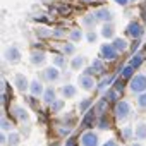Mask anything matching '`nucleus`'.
I'll use <instances>...</instances> for the list:
<instances>
[{"label": "nucleus", "instance_id": "13", "mask_svg": "<svg viewBox=\"0 0 146 146\" xmlns=\"http://www.w3.org/2000/svg\"><path fill=\"white\" fill-rule=\"evenodd\" d=\"M11 112H12V115H14L17 120H28V112H26V108H23V107L14 105V107L11 108Z\"/></svg>", "mask_w": 146, "mask_h": 146}, {"label": "nucleus", "instance_id": "27", "mask_svg": "<svg viewBox=\"0 0 146 146\" xmlns=\"http://www.w3.org/2000/svg\"><path fill=\"white\" fill-rule=\"evenodd\" d=\"M98 127L100 129H110V120H108V117L107 115H102L100 119H98Z\"/></svg>", "mask_w": 146, "mask_h": 146}, {"label": "nucleus", "instance_id": "23", "mask_svg": "<svg viewBox=\"0 0 146 146\" xmlns=\"http://www.w3.org/2000/svg\"><path fill=\"white\" fill-rule=\"evenodd\" d=\"M143 62H144V55L143 53H134V57H132V60H131L129 65H132L134 69H137V67H141Z\"/></svg>", "mask_w": 146, "mask_h": 146}, {"label": "nucleus", "instance_id": "6", "mask_svg": "<svg viewBox=\"0 0 146 146\" xmlns=\"http://www.w3.org/2000/svg\"><path fill=\"white\" fill-rule=\"evenodd\" d=\"M5 58H7V62H11V64H17L19 60H21V52H19V48L17 46H9L7 50H5Z\"/></svg>", "mask_w": 146, "mask_h": 146}, {"label": "nucleus", "instance_id": "18", "mask_svg": "<svg viewBox=\"0 0 146 146\" xmlns=\"http://www.w3.org/2000/svg\"><path fill=\"white\" fill-rule=\"evenodd\" d=\"M43 102H46V103H50V105L55 102V90H53L52 86L45 90V93H43Z\"/></svg>", "mask_w": 146, "mask_h": 146}, {"label": "nucleus", "instance_id": "44", "mask_svg": "<svg viewBox=\"0 0 146 146\" xmlns=\"http://www.w3.org/2000/svg\"><path fill=\"white\" fill-rule=\"evenodd\" d=\"M103 146H119V144H117V143H115L113 139H110V141H107V143H105Z\"/></svg>", "mask_w": 146, "mask_h": 146}, {"label": "nucleus", "instance_id": "4", "mask_svg": "<svg viewBox=\"0 0 146 146\" xmlns=\"http://www.w3.org/2000/svg\"><path fill=\"white\" fill-rule=\"evenodd\" d=\"M125 33H127V36H131V38H134V40H139L141 35H143V26H141L139 23L132 21V23H129Z\"/></svg>", "mask_w": 146, "mask_h": 146}, {"label": "nucleus", "instance_id": "14", "mask_svg": "<svg viewBox=\"0 0 146 146\" xmlns=\"http://www.w3.org/2000/svg\"><path fill=\"white\" fill-rule=\"evenodd\" d=\"M29 91H31V95H33V96H43V93H45L43 84H41L40 81H33V83H31V86H29Z\"/></svg>", "mask_w": 146, "mask_h": 146}, {"label": "nucleus", "instance_id": "41", "mask_svg": "<svg viewBox=\"0 0 146 146\" xmlns=\"http://www.w3.org/2000/svg\"><path fill=\"white\" fill-rule=\"evenodd\" d=\"M88 41H90V43L96 41V33H95V31H90V33H88Z\"/></svg>", "mask_w": 146, "mask_h": 146}, {"label": "nucleus", "instance_id": "3", "mask_svg": "<svg viewBox=\"0 0 146 146\" xmlns=\"http://www.w3.org/2000/svg\"><path fill=\"white\" fill-rule=\"evenodd\" d=\"M100 55H102V58H105V60L112 62V60H115V58H117L119 52L115 50V46H113V45L105 43V45H102V48H100Z\"/></svg>", "mask_w": 146, "mask_h": 146}, {"label": "nucleus", "instance_id": "39", "mask_svg": "<svg viewBox=\"0 0 146 146\" xmlns=\"http://www.w3.org/2000/svg\"><path fill=\"white\" fill-rule=\"evenodd\" d=\"M132 136V129L131 127H124V131H122V137L124 139H129Z\"/></svg>", "mask_w": 146, "mask_h": 146}, {"label": "nucleus", "instance_id": "37", "mask_svg": "<svg viewBox=\"0 0 146 146\" xmlns=\"http://www.w3.org/2000/svg\"><path fill=\"white\" fill-rule=\"evenodd\" d=\"M137 105L143 107V108H146V93L139 95V98H137Z\"/></svg>", "mask_w": 146, "mask_h": 146}, {"label": "nucleus", "instance_id": "9", "mask_svg": "<svg viewBox=\"0 0 146 146\" xmlns=\"http://www.w3.org/2000/svg\"><path fill=\"white\" fill-rule=\"evenodd\" d=\"M58 76H60V74H58V69H57V67H48L43 74H41V78L46 79V81H50V83H52V81H57Z\"/></svg>", "mask_w": 146, "mask_h": 146}, {"label": "nucleus", "instance_id": "21", "mask_svg": "<svg viewBox=\"0 0 146 146\" xmlns=\"http://www.w3.org/2000/svg\"><path fill=\"white\" fill-rule=\"evenodd\" d=\"M76 93H78V90L72 86V84H65V86L62 88V95H64L65 98H72V96H76Z\"/></svg>", "mask_w": 146, "mask_h": 146}, {"label": "nucleus", "instance_id": "42", "mask_svg": "<svg viewBox=\"0 0 146 146\" xmlns=\"http://www.w3.org/2000/svg\"><path fill=\"white\" fill-rule=\"evenodd\" d=\"M69 132H70V127H60V129H58V134H60V136H65V134H69Z\"/></svg>", "mask_w": 146, "mask_h": 146}, {"label": "nucleus", "instance_id": "19", "mask_svg": "<svg viewBox=\"0 0 146 146\" xmlns=\"http://www.w3.org/2000/svg\"><path fill=\"white\" fill-rule=\"evenodd\" d=\"M107 107H108V100L103 98V100L98 102V105H95V110H96V113H100V117H102V115L107 113Z\"/></svg>", "mask_w": 146, "mask_h": 146}, {"label": "nucleus", "instance_id": "20", "mask_svg": "<svg viewBox=\"0 0 146 146\" xmlns=\"http://www.w3.org/2000/svg\"><path fill=\"white\" fill-rule=\"evenodd\" d=\"M134 136L136 139H146V124H137L136 125V131H134Z\"/></svg>", "mask_w": 146, "mask_h": 146}, {"label": "nucleus", "instance_id": "33", "mask_svg": "<svg viewBox=\"0 0 146 146\" xmlns=\"http://www.w3.org/2000/svg\"><path fill=\"white\" fill-rule=\"evenodd\" d=\"M62 50H64V53H65V55H72V53L76 52V46H74V45H70V43H67V45H64V48H62Z\"/></svg>", "mask_w": 146, "mask_h": 146}, {"label": "nucleus", "instance_id": "30", "mask_svg": "<svg viewBox=\"0 0 146 146\" xmlns=\"http://www.w3.org/2000/svg\"><path fill=\"white\" fill-rule=\"evenodd\" d=\"M91 105H93L91 98H84V100H83V102L79 103V110H81V112H86V110H88V108H90Z\"/></svg>", "mask_w": 146, "mask_h": 146}, {"label": "nucleus", "instance_id": "34", "mask_svg": "<svg viewBox=\"0 0 146 146\" xmlns=\"http://www.w3.org/2000/svg\"><path fill=\"white\" fill-rule=\"evenodd\" d=\"M95 23H96V17H95V16H86V17L83 19V24H84V26H93Z\"/></svg>", "mask_w": 146, "mask_h": 146}, {"label": "nucleus", "instance_id": "43", "mask_svg": "<svg viewBox=\"0 0 146 146\" xmlns=\"http://www.w3.org/2000/svg\"><path fill=\"white\" fill-rule=\"evenodd\" d=\"M65 146H78V141H76L74 137H70V139H67V143H65Z\"/></svg>", "mask_w": 146, "mask_h": 146}, {"label": "nucleus", "instance_id": "29", "mask_svg": "<svg viewBox=\"0 0 146 146\" xmlns=\"http://www.w3.org/2000/svg\"><path fill=\"white\" fill-rule=\"evenodd\" d=\"M132 72H134V67L132 65H125L122 69V78L124 79H132Z\"/></svg>", "mask_w": 146, "mask_h": 146}, {"label": "nucleus", "instance_id": "12", "mask_svg": "<svg viewBox=\"0 0 146 146\" xmlns=\"http://www.w3.org/2000/svg\"><path fill=\"white\" fill-rule=\"evenodd\" d=\"M79 84H81V88L83 90H86V91H90V90H93L95 88V79L91 78V76H81L79 78Z\"/></svg>", "mask_w": 146, "mask_h": 146}, {"label": "nucleus", "instance_id": "1", "mask_svg": "<svg viewBox=\"0 0 146 146\" xmlns=\"http://www.w3.org/2000/svg\"><path fill=\"white\" fill-rule=\"evenodd\" d=\"M113 113H115V117H117L119 120H124V119H127L129 113H131V105H129L125 100H119V102L115 103Z\"/></svg>", "mask_w": 146, "mask_h": 146}, {"label": "nucleus", "instance_id": "35", "mask_svg": "<svg viewBox=\"0 0 146 146\" xmlns=\"http://www.w3.org/2000/svg\"><path fill=\"white\" fill-rule=\"evenodd\" d=\"M53 64H55L57 67H62V65L65 64V58H64L62 55H53Z\"/></svg>", "mask_w": 146, "mask_h": 146}, {"label": "nucleus", "instance_id": "11", "mask_svg": "<svg viewBox=\"0 0 146 146\" xmlns=\"http://www.w3.org/2000/svg\"><path fill=\"white\" fill-rule=\"evenodd\" d=\"M93 16H95L98 21H105V23H107V21H112V16H113V14H112L108 9H96Z\"/></svg>", "mask_w": 146, "mask_h": 146}, {"label": "nucleus", "instance_id": "16", "mask_svg": "<svg viewBox=\"0 0 146 146\" xmlns=\"http://www.w3.org/2000/svg\"><path fill=\"white\" fill-rule=\"evenodd\" d=\"M113 35H115V28H113V24H103V28H102V36L103 38H113Z\"/></svg>", "mask_w": 146, "mask_h": 146}, {"label": "nucleus", "instance_id": "46", "mask_svg": "<svg viewBox=\"0 0 146 146\" xmlns=\"http://www.w3.org/2000/svg\"><path fill=\"white\" fill-rule=\"evenodd\" d=\"M0 139H2V143H5V139H7V136H5V134L2 132V136H0Z\"/></svg>", "mask_w": 146, "mask_h": 146}, {"label": "nucleus", "instance_id": "10", "mask_svg": "<svg viewBox=\"0 0 146 146\" xmlns=\"http://www.w3.org/2000/svg\"><path fill=\"white\" fill-rule=\"evenodd\" d=\"M95 120H96V110H95V108H91V110H88V112L84 113L83 127H91V125L95 124Z\"/></svg>", "mask_w": 146, "mask_h": 146}, {"label": "nucleus", "instance_id": "15", "mask_svg": "<svg viewBox=\"0 0 146 146\" xmlns=\"http://www.w3.org/2000/svg\"><path fill=\"white\" fill-rule=\"evenodd\" d=\"M115 83V76H105L100 83H98V86H96V90H100V91H103V90H107L110 84H113Z\"/></svg>", "mask_w": 146, "mask_h": 146}, {"label": "nucleus", "instance_id": "32", "mask_svg": "<svg viewBox=\"0 0 146 146\" xmlns=\"http://www.w3.org/2000/svg\"><path fill=\"white\" fill-rule=\"evenodd\" d=\"M117 96H119V93L115 91V90H110V91H107V100L108 102H117Z\"/></svg>", "mask_w": 146, "mask_h": 146}, {"label": "nucleus", "instance_id": "40", "mask_svg": "<svg viewBox=\"0 0 146 146\" xmlns=\"http://www.w3.org/2000/svg\"><path fill=\"white\" fill-rule=\"evenodd\" d=\"M65 31L64 29H53V38H64Z\"/></svg>", "mask_w": 146, "mask_h": 146}, {"label": "nucleus", "instance_id": "24", "mask_svg": "<svg viewBox=\"0 0 146 146\" xmlns=\"http://www.w3.org/2000/svg\"><path fill=\"white\" fill-rule=\"evenodd\" d=\"M64 105H65V103H64V100H55V102L50 105V110H52V113H58V112L64 108Z\"/></svg>", "mask_w": 146, "mask_h": 146}, {"label": "nucleus", "instance_id": "17", "mask_svg": "<svg viewBox=\"0 0 146 146\" xmlns=\"http://www.w3.org/2000/svg\"><path fill=\"white\" fill-rule=\"evenodd\" d=\"M112 45L115 46V50H117V52H125V50H127V45H129V43H127V41H125L124 38H115Z\"/></svg>", "mask_w": 146, "mask_h": 146}, {"label": "nucleus", "instance_id": "48", "mask_svg": "<svg viewBox=\"0 0 146 146\" xmlns=\"http://www.w3.org/2000/svg\"><path fill=\"white\" fill-rule=\"evenodd\" d=\"M84 2H91V0H84Z\"/></svg>", "mask_w": 146, "mask_h": 146}, {"label": "nucleus", "instance_id": "22", "mask_svg": "<svg viewBox=\"0 0 146 146\" xmlns=\"http://www.w3.org/2000/svg\"><path fill=\"white\" fill-rule=\"evenodd\" d=\"M83 65H84V57H83V55L74 57V58H72V62H70V67L74 69V70H79Z\"/></svg>", "mask_w": 146, "mask_h": 146}, {"label": "nucleus", "instance_id": "25", "mask_svg": "<svg viewBox=\"0 0 146 146\" xmlns=\"http://www.w3.org/2000/svg\"><path fill=\"white\" fill-rule=\"evenodd\" d=\"M83 38V31L81 29H72L70 33H69V40L70 41H79Z\"/></svg>", "mask_w": 146, "mask_h": 146}, {"label": "nucleus", "instance_id": "5", "mask_svg": "<svg viewBox=\"0 0 146 146\" xmlns=\"http://www.w3.org/2000/svg\"><path fill=\"white\" fill-rule=\"evenodd\" d=\"M81 144L83 146H98V136L93 131H86L81 136Z\"/></svg>", "mask_w": 146, "mask_h": 146}, {"label": "nucleus", "instance_id": "38", "mask_svg": "<svg viewBox=\"0 0 146 146\" xmlns=\"http://www.w3.org/2000/svg\"><path fill=\"white\" fill-rule=\"evenodd\" d=\"M115 91H117V93L124 91V81H122V79H117V81H115Z\"/></svg>", "mask_w": 146, "mask_h": 146}, {"label": "nucleus", "instance_id": "31", "mask_svg": "<svg viewBox=\"0 0 146 146\" xmlns=\"http://www.w3.org/2000/svg\"><path fill=\"white\" fill-rule=\"evenodd\" d=\"M38 36H41V38H50V36H53V31H50V29H46V28H38Z\"/></svg>", "mask_w": 146, "mask_h": 146}, {"label": "nucleus", "instance_id": "2", "mask_svg": "<svg viewBox=\"0 0 146 146\" xmlns=\"http://www.w3.org/2000/svg\"><path fill=\"white\" fill-rule=\"evenodd\" d=\"M131 90L134 93H144L146 91V76L144 74H137L131 79Z\"/></svg>", "mask_w": 146, "mask_h": 146}, {"label": "nucleus", "instance_id": "45", "mask_svg": "<svg viewBox=\"0 0 146 146\" xmlns=\"http://www.w3.org/2000/svg\"><path fill=\"white\" fill-rule=\"evenodd\" d=\"M115 2H117L119 5H127V4L131 2V0H115Z\"/></svg>", "mask_w": 146, "mask_h": 146}, {"label": "nucleus", "instance_id": "36", "mask_svg": "<svg viewBox=\"0 0 146 146\" xmlns=\"http://www.w3.org/2000/svg\"><path fill=\"white\" fill-rule=\"evenodd\" d=\"M2 129H4V131H12V124H11L5 117L2 119Z\"/></svg>", "mask_w": 146, "mask_h": 146}, {"label": "nucleus", "instance_id": "8", "mask_svg": "<svg viewBox=\"0 0 146 146\" xmlns=\"http://www.w3.org/2000/svg\"><path fill=\"white\" fill-rule=\"evenodd\" d=\"M45 60H46L45 52H40V50L31 52V64H33V65H43Z\"/></svg>", "mask_w": 146, "mask_h": 146}, {"label": "nucleus", "instance_id": "47", "mask_svg": "<svg viewBox=\"0 0 146 146\" xmlns=\"http://www.w3.org/2000/svg\"><path fill=\"white\" fill-rule=\"evenodd\" d=\"M131 146H141V143H132Z\"/></svg>", "mask_w": 146, "mask_h": 146}, {"label": "nucleus", "instance_id": "28", "mask_svg": "<svg viewBox=\"0 0 146 146\" xmlns=\"http://www.w3.org/2000/svg\"><path fill=\"white\" fill-rule=\"evenodd\" d=\"M19 141H21V136L17 134V132H11L9 134V146H17L19 144Z\"/></svg>", "mask_w": 146, "mask_h": 146}, {"label": "nucleus", "instance_id": "26", "mask_svg": "<svg viewBox=\"0 0 146 146\" xmlns=\"http://www.w3.org/2000/svg\"><path fill=\"white\" fill-rule=\"evenodd\" d=\"M91 69H93L95 72H103V70H105V65H103V62H102L100 58H95L93 64H91Z\"/></svg>", "mask_w": 146, "mask_h": 146}, {"label": "nucleus", "instance_id": "7", "mask_svg": "<svg viewBox=\"0 0 146 146\" xmlns=\"http://www.w3.org/2000/svg\"><path fill=\"white\" fill-rule=\"evenodd\" d=\"M14 83H16V86H17V90L21 91V93H24L26 90H29V83H28V79H26V76L24 74H16V78H14Z\"/></svg>", "mask_w": 146, "mask_h": 146}]
</instances>
